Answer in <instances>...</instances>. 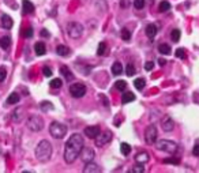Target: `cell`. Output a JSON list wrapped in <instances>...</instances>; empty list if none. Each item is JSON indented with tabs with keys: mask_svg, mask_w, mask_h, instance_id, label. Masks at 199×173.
Returning a JSON list of instances; mask_svg holds the SVG:
<instances>
[{
	"mask_svg": "<svg viewBox=\"0 0 199 173\" xmlns=\"http://www.w3.org/2000/svg\"><path fill=\"white\" fill-rule=\"evenodd\" d=\"M23 14H30V12L34 11V6H33L30 2H27V0H23Z\"/></svg>",
	"mask_w": 199,
	"mask_h": 173,
	"instance_id": "d4e9b609",
	"label": "cell"
},
{
	"mask_svg": "<svg viewBox=\"0 0 199 173\" xmlns=\"http://www.w3.org/2000/svg\"><path fill=\"white\" fill-rule=\"evenodd\" d=\"M51 156H52V144L44 139L36 147V158L40 162H47L49 161Z\"/></svg>",
	"mask_w": 199,
	"mask_h": 173,
	"instance_id": "7a4b0ae2",
	"label": "cell"
},
{
	"mask_svg": "<svg viewBox=\"0 0 199 173\" xmlns=\"http://www.w3.org/2000/svg\"><path fill=\"white\" fill-rule=\"evenodd\" d=\"M120 151H122L123 156H128L131 151V146L128 143H122L120 144Z\"/></svg>",
	"mask_w": 199,
	"mask_h": 173,
	"instance_id": "83f0119b",
	"label": "cell"
},
{
	"mask_svg": "<svg viewBox=\"0 0 199 173\" xmlns=\"http://www.w3.org/2000/svg\"><path fill=\"white\" fill-rule=\"evenodd\" d=\"M83 172L85 173H97V172H101V168L98 166L97 164L90 161V162H86V165L83 168Z\"/></svg>",
	"mask_w": 199,
	"mask_h": 173,
	"instance_id": "7c38bea8",
	"label": "cell"
},
{
	"mask_svg": "<svg viewBox=\"0 0 199 173\" xmlns=\"http://www.w3.org/2000/svg\"><path fill=\"white\" fill-rule=\"evenodd\" d=\"M83 136L79 134H72L65 143L64 149V161L67 164H72L79 157L80 151L83 149Z\"/></svg>",
	"mask_w": 199,
	"mask_h": 173,
	"instance_id": "6da1fadb",
	"label": "cell"
},
{
	"mask_svg": "<svg viewBox=\"0 0 199 173\" xmlns=\"http://www.w3.org/2000/svg\"><path fill=\"white\" fill-rule=\"evenodd\" d=\"M56 52H57V55L63 56V57H65V56L70 55V49L65 47V45H59V47H57V49H56Z\"/></svg>",
	"mask_w": 199,
	"mask_h": 173,
	"instance_id": "603a6c76",
	"label": "cell"
},
{
	"mask_svg": "<svg viewBox=\"0 0 199 173\" xmlns=\"http://www.w3.org/2000/svg\"><path fill=\"white\" fill-rule=\"evenodd\" d=\"M40 108L44 112H51V111H53V104H51L49 101H42L40 104Z\"/></svg>",
	"mask_w": 199,
	"mask_h": 173,
	"instance_id": "cb8c5ba5",
	"label": "cell"
},
{
	"mask_svg": "<svg viewBox=\"0 0 199 173\" xmlns=\"http://www.w3.org/2000/svg\"><path fill=\"white\" fill-rule=\"evenodd\" d=\"M19 100H21V98H19L18 93H11V94L8 96V98H7V102L12 105V104H17Z\"/></svg>",
	"mask_w": 199,
	"mask_h": 173,
	"instance_id": "4316f807",
	"label": "cell"
},
{
	"mask_svg": "<svg viewBox=\"0 0 199 173\" xmlns=\"http://www.w3.org/2000/svg\"><path fill=\"white\" fill-rule=\"evenodd\" d=\"M51 87H53V89H60L62 87V85H63V82H62V79L60 78H55L53 80H51Z\"/></svg>",
	"mask_w": 199,
	"mask_h": 173,
	"instance_id": "1f68e13d",
	"label": "cell"
},
{
	"mask_svg": "<svg viewBox=\"0 0 199 173\" xmlns=\"http://www.w3.org/2000/svg\"><path fill=\"white\" fill-rule=\"evenodd\" d=\"M122 38L124 40V41H130V38H131V33L128 29H122Z\"/></svg>",
	"mask_w": 199,
	"mask_h": 173,
	"instance_id": "d590c367",
	"label": "cell"
},
{
	"mask_svg": "<svg viewBox=\"0 0 199 173\" xmlns=\"http://www.w3.org/2000/svg\"><path fill=\"white\" fill-rule=\"evenodd\" d=\"M169 8H170V4L168 3V2H161V3H160V7H158L160 12H165V11H168Z\"/></svg>",
	"mask_w": 199,
	"mask_h": 173,
	"instance_id": "836d02e7",
	"label": "cell"
},
{
	"mask_svg": "<svg viewBox=\"0 0 199 173\" xmlns=\"http://www.w3.org/2000/svg\"><path fill=\"white\" fill-rule=\"evenodd\" d=\"M158 63H160L161 65H164V64H165V60H164V59H160V62H158Z\"/></svg>",
	"mask_w": 199,
	"mask_h": 173,
	"instance_id": "c3c4849f",
	"label": "cell"
},
{
	"mask_svg": "<svg viewBox=\"0 0 199 173\" xmlns=\"http://www.w3.org/2000/svg\"><path fill=\"white\" fill-rule=\"evenodd\" d=\"M34 49H36L37 56H42V55H45V52H47V47H45L44 42H37V44L34 45Z\"/></svg>",
	"mask_w": 199,
	"mask_h": 173,
	"instance_id": "d6986e66",
	"label": "cell"
},
{
	"mask_svg": "<svg viewBox=\"0 0 199 173\" xmlns=\"http://www.w3.org/2000/svg\"><path fill=\"white\" fill-rule=\"evenodd\" d=\"M161 126H162V129H164V131L169 132V131H172V129H173V127H175V123H173V120L169 117V116H167V117H165L162 121H161Z\"/></svg>",
	"mask_w": 199,
	"mask_h": 173,
	"instance_id": "4fadbf2b",
	"label": "cell"
},
{
	"mask_svg": "<svg viewBox=\"0 0 199 173\" xmlns=\"http://www.w3.org/2000/svg\"><path fill=\"white\" fill-rule=\"evenodd\" d=\"M149 158H150V157H149V153L140 151L135 156V162H138V164H146V162L149 161Z\"/></svg>",
	"mask_w": 199,
	"mask_h": 173,
	"instance_id": "9a60e30c",
	"label": "cell"
},
{
	"mask_svg": "<svg viewBox=\"0 0 199 173\" xmlns=\"http://www.w3.org/2000/svg\"><path fill=\"white\" fill-rule=\"evenodd\" d=\"M135 72H137V70H135L134 64H128L127 68H125V74L128 76H132V75H135Z\"/></svg>",
	"mask_w": 199,
	"mask_h": 173,
	"instance_id": "8d00e7d4",
	"label": "cell"
},
{
	"mask_svg": "<svg viewBox=\"0 0 199 173\" xmlns=\"http://www.w3.org/2000/svg\"><path fill=\"white\" fill-rule=\"evenodd\" d=\"M10 45H11V38L8 35H3V37L0 38V47L3 48V49H8Z\"/></svg>",
	"mask_w": 199,
	"mask_h": 173,
	"instance_id": "44dd1931",
	"label": "cell"
},
{
	"mask_svg": "<svg viewBox=\"0 0 199 173\" xmlns=\"http://www.w3.org/2000/svg\"><path fill=\"white\" fill-rule=\"evenodd\" d=\"M155 34H157V26L153 23L147 25V26H146V35H147L150 40H153V38L155 37Z\"/></svg>",
	"mask_w": 199,
	"mask_h": 173,
	"instance_id": "2e32d148",
	"label": "cell"
},
{
	"mask_svg": "<svg viewBox=\"0 0 199 173\" xmlns=\"http://www.w3.org/2000/svg\"><path fill=\"white\" fill-rule=\"evenodd\" d=\"M7 78V70L6 67H0V83L4 82Z\"/></svg>",
	"mask_w": 199,
	"mask_h": 173,
	"instance_id": "74e56055",
	"label": "cell"
},
{
	"mask_svg": "<svg viewBox=\"0 0 199 173\" xmlns=\"http://www.w3.org/2000/svg\"><path fill=\"white\" fill-rule=\"evenodd\" d=\"M131 172H134V173H142V172H145L143 164H138V162H137V165H134V166L131 168Z\"/></svg>",
	"mask_w": 199,
	"mask_h": 173,
	"instance_id": "d6a6232c",
	"label": "cell"
},
{
	"mask_svg": "<svg viewBox=\"0 0 199 173\" xmlns=\"http://www.w3.org/2000/svg\"><path fill=\"white\" fill-rule=\"evenodd\" d=\"M134 7L137 10H142L145 7V0H135L134 2Z\"/></svg>",
	"mask_w": 199,
	"mask_h": 173,
	"instance_id": "ab89813d",
	"label": "cell"
},
{
	"mask_svg": "<svg viewBox=\"0 0 199 173\" xmlns=\"http://www.w3.org/2000/svg\"><path fill=\"white\" fill-rule=\"evenodd\" d=\"M42 72H44L45 76H51L52 75V71H51V68H49V67H44V68H42Z\"/></svg>",
	"mask_w": 199,
	"mask_h": 173,
	"instance_id": "ee69618b",
	"label": "cell"
},
{
	"mask_svg": "<svg viewBox=\"0 0 199 173\" xmlns=\"http://www.w3.org/2000/svg\"><path fill=\"white\" fill-rule=\"evenodd\" d=\"M115 89L119 91H124L125 89H127V83H125L124 80H117V82L115 83Z\"/></svg>",
	"mask_w": 199,
	"mask_h": 173,
	"instance_id": "f546056e",
	"label": "cell"
},
{
	"mask_svg": "<svg viewBox=\"0 0 199 173\" xmlns=\"http://www.w3.org/2000/svg\"><path fill=\"white\" fill-rule=\"evenodd\" d=\"M12 25H14V22H12V18L10 17V15L4 14L3 17H2V27L8 30V29H11V27H12Z\"/></svg>",
	"mask_w": 199,
	"mask_h": 173,
	"instance_id": "5bb4252c",
	"label": "cell"
},
{
	"mask_svg": "<svg viewBox=\"0 0 199 173\" xmlns=\"http://www.w3.org/2000/svg\"><path fill=\"white\" fill-rule=\"evenodd\" d=\"M94 150L93 149H90V147H83L82 149V151H80V154H79V157H80V159L86 164V162H90V161H93L94 159Z\"/></svg>",
	"mask_w": 199,
	"mask_h": 173,
	"instance_id": "30bf717a",
	"label": "cell"
},
{
	"mask_svg": "<svg viewBox=\"0 0 199 173\" xmlns=\"http://www.w3.org/2000/svg\"><path fill=\"white\" fill-rule=\"evenodd\" d=\"M70 93L74 98H82L86 94V86L83 83H72L70 86Z\"/></svg>",
	"mask_w": 199,
	"mask_h": 173,
	"instance_id": "52a82bcc",
	"label": "cell"
},
{
	"mask_svg": "<svg viewBox=\"0 0 199 173\" xmlns=\"http://www.w3.org/2000/svg\"><path fill=\"white\" fill-rule=\"evenodd\" d=\"M23 34H25V38H30L33 35V29H32V27H27V29L25 30Z\"/></svg>",
	"mask_w": 199,
	"mask_h": 173,
	"instance_id": "b9f144b4",
	"label": "cell"
},
{
	"mask_svg": "<svg viewBox=\"0 0 199 173\" xmlns=\"http://www.w3.org/2000/svg\"><path fill=\"white\" fill-rule=\"evenodd\" d=\"M158 50H160V53H162V55H169L170 47L168 44H161L160 47H158Z\"/></svg>",
	"mask_w": 199,
	"mask_h": 173,
	"instance_id": "f1b7e54d",
	"label": "cell"
},
{
	"mask_svg": "<svg viewBox=\"0 0 199 173\" xmlns=\"http://www.w3.org/2000/svg\"><path fill=\"white\" fill-rule=\"evenodd\" d=\"M120 6H122V8H127L130 6V0H122L120 2Z\"/></svg>",
	"mask_w": 199,
	"mask_h": 173,
	"instance_id": "bcb514c9",
	"label": "cell"
},
{
	"mask_svg": "<svg viewBox=\"0 0 199 173\" xmlns=\"http://www.w3.org/2000/svg\"><path fill=\"white\" fill-rule=\"evenodd\" d=\"M192 154H194V156H195V157H199V143H196L195 146H194Z\"/></svg>",
	"mask_w": 199,
	"mask_h": 173,
	"instance_id": "f6af8a7d",
	"label": "cell"
},
{
	"mask_svg": "<svg viewBox=\"0 0 199 173\" xmlns=\"http://www.w3.org/2000/svg\"><path fill=\"white\" fill-rule=\"evenodd\" d=\"M164 162H165V164L177 165V164H179V159H176V158H167V159H164Z\"/></svg>",
	"mask_w": 199,
	"mask_h": 173,
	"instance_id": "60d3db41",
	"label": "cell"
},
{
	"mask_svg": "<svg viewBox=\"0 0 199 173\" xmlns=\"http://www.w3.org/2000/svg\"><path fill=\"white\" fill-rule=\"evenodd\" d=\"M100 132H101L100 126H90V127H86V128H85V135L90 139H95Z\"/></svg>",
	"mask_w": 199,
	"mask_h": 173,
	"instance_id": "8fae6325",
	"label": "cell"
},
{
	"mask_svg": "<svg viewBox=\"0 0 199 173\" xmlns=\"http://www.w3.org/2000/svg\"><path fill=\"white\" fill-rule=\"evenodd\" d=\"M23 117H25V111H23V109H21V108L15 109L14 113H12V120L17 121V123H19Z\"/></svg>",
	"mask_w": 199,
	"mask_h": 173,
	"instance_id": "e0dca14e",
	"label": "cell"
},
{
	"mask_svg": "<svg viewBox=\"0 0 199 173\" xmlns=\"http://www.w3.org/2000/svg\"><path fill=\"white\" fill-rule=\"evenodd\" d=\"M67 33L71 38H79L83 34V26L78 22H70L67 26Z\"/></svg>",
	"mask_w": 199,
	"mask_h": 173,
	"instance_id": "8992f818",
	"label": "cell"
},
{
	"mask_svg": "<svg viewBox=\"0 0 199 173\" xmlns=\"http://www.w3.org/2000/svg\"><path fill=\"white\" fill-rule=\"evenodd\" d=\"M170 38H172L173 42H177L179 40H180V30H179V29H173L172 32H170Z\"/></svg>",
	"mask_w": 199,
	"mask_h": 173,
	"instance_id": "4dcf8cb0",
	"label": "cell"
},
{
	"mask_svg": "<svg viewBox=\"0 0 199 173\" xmlns=\"http://www.w3.org/2000/svg\"><path fill=\"white\" fill-rule=\"evenodd\" d=\"M112 72L113 75H120V74L123 72V65L120 62H115L112 65Z\"/></svg>",
	"mask_w": 199,
	"mask_h": 173,
	"instance_id": "7402d4cb",
	"label": "cell"
},
{
	"mask_svg": "<svg viewBox=\"0 0 199 173\" xmlns=\"http://www.w3.org/2000/svg\"><path fill=\"white\" fill-rule=\"evenodd\" d=\"M26 126H27V128L32 129V131L38 132L44 128V120H42V117L38 116V114H32V116L27 119Z\"/></svg>",
	"mask_w": 199,
	"mask_h": 173,
	"instance_id": "5b68a950",
	"label": "cell"
},
{
	"mask_svg": "<svg viewBox=\"0 0 199 173\" xmlns=\"http://www.w3.org/2000/svg\"><path fill=\"white\" fill-rule=\"evenodd\" d=\"M155 149L160 150V151H165V153H176L177 150V143H175L173 141H168V139H161V141L155 142Z\"/></svg>",
	"mask_w": 199,
	"mask_h": 173,
	"instance_id": "277c9868",
	"label": "cell"
},
{
	"mask_svg": "<svg viewBox=\"0 0 199 173\" xmlns=\"http://www.w3.org/2000/svg\"><path fill=\"white\" fill-rule=\"evenodd\" d=\"M60 72H62V75L65 78V80H72L74 79V75H72V72L68 70V67H62L60 68Z\"/></svg>",
	"mask_w": 199,
	"mask_h": 173,
	"instance_id": "ffe728a7",
	"label": "cell"
},
{
	"mask_svg": "<svg viewBox=\"0 0 199 173\" xmlns=\"http://www.w3.org/2000/svg\"><path fill=\"white\" fill-rule=\"evenodd\" d=\"M175 55H176V57H179V59H185V50L181 49V48H179V49L176 50Z\"/></svg>",
	"mask_w": 199,
	"mask_h": 173,
	"instance_id": "f35d334b",
	"label": "cell"
},
{
	"mask_svg": "<svg viewBox=\"0 0 199 173\" xmlns=\"http://www.w3.org/2000/svg\"><path fill=\"white\" fill-rule=\"evenodd\" d=\"M105 49H107V45H105V42H100V44H98V48H97V55L98 56H102L105 53Z\"/></svg>",
	"mask_w": 199,
	"mask_h": 173,
	"instance_id": "e575fe53",
	"label": "cell"
},
{
	"mask_svg": "<svg viewBox=\"0 0 199 173\" xmlns=\"http://www.w3.org/2000/svg\"><path fill=\"white\" fill-rule=\"evenodd\" d=\"M41 35H44V37H49V32H48V30H45V29H42L41 30Z\"/></svg>",
	"mask_w": 199,
	"mask_h": 173,
	"instance_id": "7dc6e473",
	"label": "cell"
},
{
	"mask_svg": "<svg viewBox=\"0 0 199 173\" xmlns=\"http://www.w3.org/2000/svg\"><path fill=\"white\" fill-rule=\"evenodd\" d=\"M110 141H112V132L109 129H107V131H102L98 134V136L95 138V144L98 147H102L107 143H109Z\"/></svg>",
	"mask_w": 199,
	"mask_h": 173,
	"instance_id": "9c48e42d",
	"label": "cell"
},
{
	"mask_svg": "<svg viewBox=\"0 0 199 173\" xmlns=\"http://www.w3.org/2000/svg\"><path fill=\"white\" fill-rule=\"evenodd\" d=\"M157 135H158V132H157V127L155 126H149L147 128H146L145 131V141L147 144H154L155 142H157Z\"/></svg>",
	"mask_w": 199,
	"mask_h": 173,
	"instance_id": "ba28073f",
	"label": "cell"
},
{
	"mask_svg": "<svg viewBox=\"0 0 199 173\" xmlns=\"http://www.w3.org/2000/svg\"><path fill=\"white\" fill-rule=\"evenodd\" d=\"M134 86L138 89V90H142V89H145V86H146V80L143 79V78H137V79L134 80Z\"/></svg>",
	"mask_w": 199,
	"mask_h": 173,
	"instance_id": "484cf974",
	"label": "cell"
},
{
	"mask_svg": "<svg viewBox=\"0 0 199 173\" xmlns=\"http://www.w3.org/2000/svg\"><path fill=\"white\" fill-rule=\"evenodd\" d=\"M153 67H154V63H153V62H147V63L145 64V70H146V71H152Z\"/></svg>",
	"mask_w": 199,
	"mask_h": 173,
	"instance_id": "7bdbcfd3",
	"label": "cell"
},
{
	"mask_svg": "<svg viewBox=\"0 0 199 173\" xmlns=\"http://www.w3.org/2000/svg\"><path fill=\"white\" fill-rule=\"evenodd\" d=\"M134 100H135V94L134 93H131V91H124V94H123V97H122L123 104L132 102Z\"/></svg>",
	"mask_w": 199,
	"mask_h": 173,
	"instance_id": "ac0fdd59",
	"label": "cell"
},
{
	"mask_svg": "<svg viewBox=\"0 0 199 173\" xmlns=\"http://www.w3.org/2000/svg\"><path fill=\"white\" fill-rule=\"evenodd\" d=\"M67 131H68L67 126L63 123H59V121H53L49 126V132H51V135L55 139H63L65 136V134H67Z\"/></svg>",
	"mask_w": 199,
	"mask_h": 173,
	"instance_id": "3957f363",
	"label": "cell"
}]
</instances>
